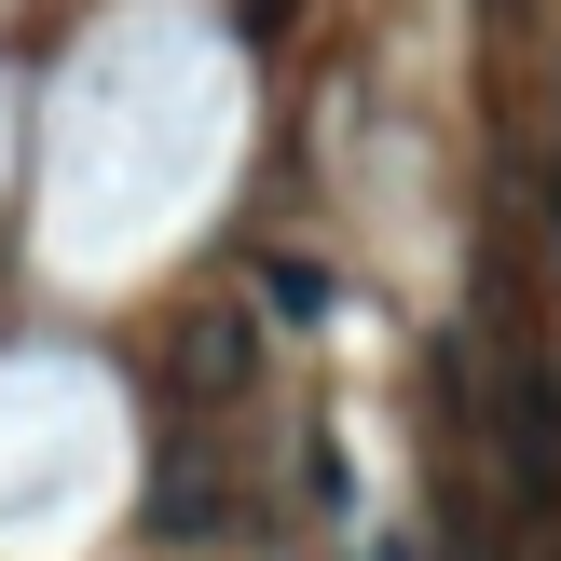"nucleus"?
<instances>
[{
    "instance_id": "f03ea898",
    "label": "nucleus",
    "mask_w": 561,
    "mask_h": 561,
    "mask_svg": "<svg viewBox=\"0 0 561 561\" xmlns=\"http://www.w3.org/2000/svg\"><path fill=\"white\" fill-rule=\"evenodd\" d=\"M247 383H261V329H247V301H206L179 329V398L206 411V398H247Z\"/></svg>"
},
{
    "instance_id": "6e6552de",
    "label": "nucleus",
    "mask_w": 561,
    "mask_h": 561,
    "mask_svg": "<svg viewBox=\"0 0 561 561\" xmlns=\"http://www.w3.org/2000/svg\"><path fill=\"white\" fill-rule=\"evenodd\" d=\"M370 561H411V548H398V535H383V548H370Z\"/></svg>"
},
{
    "instance_id": "7ed1b4c3",
    "label": "nucleus",
    "mask_w": 561,
    "mask_h": 561,
    "mask_svg": "<svg viewBox=\"0 0 561 561\" xmlns=\"http://www.w3.org/2000/svg\"><path fill=\"white\" fill-rule=\"evenodd\" d=\"M219 520H233V480H219L192 438H164V453H151V535L164 548H206Z\"/></svg>"
},
{
    "instance_id": "39448f33",
    "label": "nucleus",
    "mask_w": 561,
    "mask_h": 561,
    "mask_svg": "<svg viewBox=\"0 0 561 561\" xmlns=\"http://www.w3.org/2000/svg\"><path fill=\"white\" fill-rule=\"evenodd\" d=\"M301 480H316V507H329V520H343V507H356V466H343V438H329V425H316V438H301Z\"/></svg>"
},
{
    "instance_id": "20e7f679",
    "label": "nucleus",
    "mask_w": 561,
    "mask_h": 561,
    "mask_svg": "<svg viewBox=\"0 0 561 561\" xmlns=\"http://www.w3.org/2000/svg\"><path fill=\"white\" fill-rule=\"evenodd\" d=\"M261 301H274V316H288V329H316V316H343V288H329L316 261H261Z\"/></svg>"
},
{
    "instance_id": "423d86ee",
    "label": "nucleus",
    "mask_w": 561,
    "mask_h": 561,
    "mask_svg": "<svg viewBox=\"0 0 561 561\" xmlns=\"http://www.w3.org/2000/svg\"><path fill=\"white\" fill-rule=\"evenodd\" d=\"M288 14H301V0H233V27H247V42H288Z\"/></svg>"
},
{
    "instance_id": "0eeeda50",
    "label": "nucleus",
    "mask_w": 561,
    "mask_h": 561,
    "mask_svg": "<svg viewBox=\"0 0 561 561\" xmlns=\"http://www.w3.org/2000/svg\"><path fill=\"white\" fill-rule=\"evenodd\" d=\"M548 247H561V151H548Z\"/></svg>"
},
{
    "instance_id": "f257e3e1",
    "label": "nucleus",
    "mask_w": 561,
    "mask_h": 561,
    "mask_svg": "<svg viewBox=\"0 0 561 561\" xmlns=\"http://www.w3.org/2000/svg\"><path fill=\"white\" fill-rule=\"evenodd\" d=\"M507 466H520V520H548L561 535V370L548 356H507Z\"/></svg>"
}]
</instances>
